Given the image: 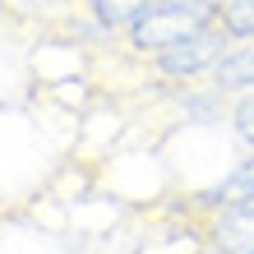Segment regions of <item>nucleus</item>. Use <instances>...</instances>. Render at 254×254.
Here are the masks:
<instances>
[{
	"mask_svg": "<svg viewBox=\"0 0 254 254\" xmlns=\"http://www.w3.org/2000/svg\"><path fill=\"white\" fill-rule=\"evenodd\" d=\"M217 23V5L213 0H153L139 19L125 28V47L139 56V61H153L157 51L176 47L194 33Z\"/></svg>",
	"mask_w": 254,
	"mask_h": 254,
	"instance_id": "obj_1",
	"label": "nucleus"
},
{
	"mask_svg": "<svg viewBox=\"0 0 254 254\" xmlns=\"http://www.w3.org/2000/svg\"><path fill=\"white\" fill-rule=\"evenodd\" d=\"M227 47H231L227 28L213 23V28H203V33H194L185 42H176V47L157 51L148 65H153V74L167 79V83H194V79H208V74H213V65L227 56Z\"/></svg>",
	"mask_w": 254,
	"mask_h": 254,
	"instance_id": "obj_2",
	"label": "nucleus"
},
{
	"mask_svg": "<svg viewBox=\"0 0 254 254\" xmlns=\"http://www.w3.org/2000/svg\"><path fill=\"white\" fill-rule=\"evenodd\" d=\"M203 245L217 254H254V199L203 213Z\"/></svg>",
	"mask_w": 254,
	"mask_h": 254,
	"instance_id": "obj_3",
	"label": "nucleus"
},
{
	"mask_svg": "<svg viewBox=\"0 0 254 254\" xmlns=\"http://www.w3.org/2000/svg\"><path fill=\"white\" fill-rule=\"evenodd\" d=\"M250 199H254V148H250V157L241 162V167H231V171L222 176L213 190H203L190 208H194V213H217V208L250 203Z\"/></svg>",
	"mask_w": 254,
	"mask_h": 254,
	"instance_id": "obj_4",
	"label": "nucleus"
},
{
	"mask_svg": "<svg viewBox=\"0 0 254 254\" xmlns=\"http://www.w3.org/2000/svg\"><path fill=\"white\" fill-rule=\"evenodd\" d=\"M148 5H153V0H79V9L93 19L97 33H107V37H116V33L125 37V28L139 19Z\"/></svg>",
	"mask_w": 254,
	"mask_h": 254,
	"instance_id": "obj_5",
	"label": "nucleus"
},
{
	"mask_svg": "<svg viewBox=\"0 0 254 254\" xmlns=\"http://www.w3.org/2000/svg\"><path fill=\"white\" fill-rule=\"evenodd\" d=\"M79 0H0V9L19 14V19H37V23H56V19H69Z\"/></svg>",
	"mask_w": 254,
	"mask_h": 254,
	"instance_id": "obj_6",
	"label": "nucleus"
},
{
	"mask_svg": "<svg viewBox=\"0 0 254 254\" xmlns=\"http://www.w3.org/2000/svg\"><path fill=\"white\" fill-rule=\"evenodd\" d=\"M217 23L227 28L231 42H254V0H222Z\"/></svg>",
	"mask_w": 254,
	"mask_h": 254,
	"instance_id": "obj_7",
	"label": "nucleus"
},
{
	"mask_svg": "<svg viewBox=\"0 0 254 254\" xmlns=\"http://www.w3.org/2000/svg\"><path fill=\"white\" fill-rule=\"evenodd\" d=\"M227 116H231V134L245 148H254V88H250V93H236V102H231Z\"/></svg>",
	"mask_w": 254,
	"mask_h": 254,
	"instance_id": "obj_8",
	"label": "nucleus"
}]
</instances>
